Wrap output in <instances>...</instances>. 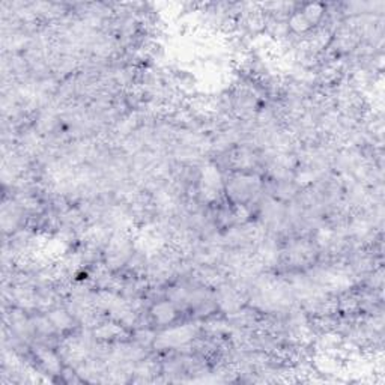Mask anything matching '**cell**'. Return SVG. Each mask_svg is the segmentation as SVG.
Segmentation results:
<instances>
[{
    "mask_svg": "<svg viewBox=\"0 0 385 385\" xmlns=\"http://www.w3.org/2000/svg\"><path fill=\"white\" fill-rule=\"evenodd\" d=\"M261 181L252 173H237L226 183V193L233 205H245L259 191Z\"/></svg>",
    "mask_w": 385,
    "mask_h": 385,
    "instance_id": "cell-1",
    "label": "cell"
},
{
    "mask_svg": "<svg viewBox=\"0 0 385 385\" xmlns=\"http://www.w3.org/2000/svg\"><path fill=\"white\" fill-rule=\"evenodd\" d=\"M194 336V330L188 326L175 327L169 331H164L160 337L155 338V345H160L163 348H176V346L187 345Z\"/></svg>",
    "mask_w": 385,
    "mask_h": 385,
    "instance_id": "cell-2",
    "label": "cell"
},
{
    "mask_svg": "<svg viewBox=\"0 0 385 385\" xmlns=\"http://www.w3.org/2000/svg\"><path fill=\"white\" fill-rule=\"evenodd\" d=\"M150 318H152V322L157 323V326L164 327L169 326L173 321L176 319L178 316V308L175 306V303H172L170 300L168 301H158L149 310Z\"/></svg>",
    "mask_w": 385,
    "mask_h": 385,
    "instance_id": "cell-3",
    "label": "cell"
},
{
    "mask_svg": "<svg viewBox=\"0 0 385 385\" xmlns=\"http://www.w3.org/2000/svg\"><path fill=\"white\" fill-rule=\"evenodd\" d=\"M301 12H303L306 20L310 23V26L315 27L323 18V14H326V8H323L321 3H308V5H304V8L301 10Z\"/></svg>",
    "mask_w": 385,
    "mask_h": 385,
    "instance_id": "cell-4",
    "label": "cell"
}]
</instances>
